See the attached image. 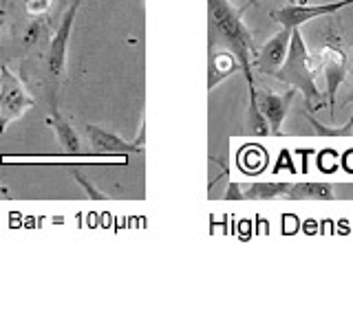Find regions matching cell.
I'll return each instance as SVG.
<instances>
[{"mask_svg":"<svg viewBox=\"0 0 353 330\" xmlns=\"http://www.w3.org/2000/svg\"><path fill=\"white\" fill-rule=\"evenodd\" d=\"M323 73H325V80H327V97H329V110L334 115V108H336V93H338V86L347 80V55L345 51H340L338 47H327L323 51Z\"/></svg>","mask_w":353,"mask_h":330,"instance_id":"obj_10","label":"cell"},{"mask_svg":"<svg viewBox=\"0 0 353 330\" xmlns=\"http://www.w3.org/2000/svg\"><path fill=\"white\" fill-rule=\"evenodd\" d=\"M290 40H292V29L283 27L276 36H272L263 44L261 51H256V55H254V60H252V66L263 75H274L287 58Z\"/></svg>","mask_w":353,"mask_h":330,"instance_id":"obj_8","label":"cell"},{"mask_svg":"<svg viewBox=\"0 0 353 330\" xmlns=\"http://www.w3.org/2000/svg\"><path fill=\"white\" fill-rule=\"evenodd\" d=\"M36 104L25 82L7 64L0 66V135H5L7 128Z\"/></svg>","mask_w":353,"mask_h":330,"instance_id":"obj_3","label":"cell"},{"mask_svg":"<svg viewBox=\"0 0 353 330\" xmlns=\"http://www.w3.org/2000/svg\"><path fill=\"white\" fill-rule=\"evenodd\" d=\"M84 132L88 141H91L93 152L104 154V157H128V154H139L143 150V128L139 130L137 141H124L115 132H108L93 124H88Z\"/></svg>","mask_w":353,"mask_h":330,"instance_id":"obj_6","label":"cell"},{"mask_svg":"<svg viewBox=\"0 0 353 330\" xmlns=\"http://www.w3.org/2000/svg\"><path fill=\"white\" fill-rule=\"evenodd\" d=\"M208 20H210V47L219 42L236 58L241 73L248 82L250 102H256V84H254L252 60L259 49H254L252 33L243 25V11L234 9L230 0H208Z\"/></svg>","mask_w":353,"mask_h":330,"instance_id":"obj_1","label":"cell"},{"mask_svg":"<svg viewBox=\"0 0 353 330\" xmlns=\"http://www.w3.org/2000/svg\"><path fill=\"white\" fill-rule=\"evenodd\" d=\"M84 0H71V5L66 7V11L62 14V20L58 29H55L53 38L49 40V51H47V73L53 82H58L64 75L66 69V53H69V38L75 25V16L80 11Z\"/></svg>","mask_w":353,"mask_h":330,"instance_id":"obj_4","label":"cell"},{"mask_svg":"<svg viewBox=\"0 0 353 330\" xmlns=\"http://www.w3.org/2000/svg\"><path fill=\"white\" fill-rule=\"evenodd\" d=\"M285 198L287 201H336L338 185L323 181L290 183V190H287Z\"/></svg>","mask_w":353,"mask_h":330,"instance_id":"obj_11","label":"cell"},{"mask_svg":"<svg viewBox=\"0 0 353 330\" xmlns=\"http://www.w3.org/2000/svg\"><path fill=\"white\" fill-rule=\"evenodd\" d=\"M73 179L84 187V192H86V196H88V198H106L102 192L95 190V187H93L91 183H88V179H86V176H84L82 172H77V170H75V172H73Z\"/></svg>","mask_w":353,"mask_h":330,"instance_id":"obj_16","label":"cell"},{"mask_svg":"<svg viewBox=\"0 0 353 330\" xmlns=\"http://www.w3.org/2000/svg\"><path fill=\"white\" fill-rule=\"evenodd\" d=\"M274 77L279 82L287 84L290 88H296L298 93H303L307 108H312V104L320 102V97H323V93H320L316 86V73L312 66V58H309L305 40L298 29H292V40H290V49H287V58L281 69L274 73Z\"/></svg>","mask_w":353,"mask_h":330,"instance_id":"obj_2","label":"cell"},{"mask_svg":"<svg viewBox=\"0 0 353 330\" xmlns=\"http://www.w3.org/2000/svg\"><path fill=\"white\" fill-rule=\"evenodd\" d=\"M259 3V0H248V5L245 7H252V5H256Z\"/></svg>","mask_w":353,"mask_h":330,"instance_id":"obj_20","label":"cell"},{"mask_svg":"<svg viewBox=\"0 0 353 330\" xmlns=\"http://www.w3.org/2000/svg\"><path fill=\"white\" fill-rule=\"evenodd\" d=\"M51 3H53V0H27V11H29V14L31 16H44V14H47V11L51 9Z\"/></svg>","mask_w":353,"mask_h":330,"instance_id":"obj_15","label":"cell"},{"mask_svg":"<svg viewBox=\"0 0 353 330\" xmlns=\"http://www.w3.org/2000/svg\"><path fill=\"white\" fill-rule=\"evenodd\" d=\"M44 31H47V25H44V20L38 16L33 22H29V27L22 33V44H25L27 49L33 47V44H38L40 38H44Z\"/></svg>","mask_w":353,"mask_h":330,"instance_id":"obj_14","label":"cell"},{"mask_svg":"<svg viewBox=\"0 0 353 330\" xmlns=\"http://www.w3.org/2000/svg\"><path fill=\"white\" fill-rule=\"evenodd\" d=\"M347 102L353 106V91H351V95L347 97ZM351 132H353V115H351V119L347 121V124L345 126H342L340 130H338V137H347V135H351Z\"/></svg>","mask_w":353,"mask_h":330,"instance_id":"obj_18","label":"cell"},{"mask_svg":"<svg viewBox=\"0 0 353 330\" xmlns=\"http://www.w3.org/2000/svg\"><path fill=\"white\" fill-rule=\"evenodd\" d=\"M5 20H7V16H5V11L0 9V33H3V27H5Z\"/></svg>","mask_w":353,"mask_h":330,"instance_id":"obj_19","label":"cell"},{"mask_svg":"<svg viewBox=\"0 0 353 330\" xmlns=\"http://www.w3.org/2000/svg\"><path fill=\"white\" fill-rule=\"evenodd\" d=\"M241 71V66L236 62V58L232 55L228 49L219 51V53H210V77H208V88L212 91V88L221 82L225 80V77H230L232 73Z\"/></svg>","mask_w":353,"mask_h":330,"instance_id":"obj_12","label":"cell"},{"mask_svg":"<svg viewBox=\"0 0 353 330\" xmlns=\"http://www.w3.org/2000/svg\"><path fill=\"white\" fill-rule=\"evenodd\" d=\"M290 183L285 181H259L243 187V198L245 201H274V198H285Z\"/></svg>","mask_w":353,"mask_h":330,"instance_id":"obj_13","label":"cell"},{"mask_svg":"<svg viewBox=\"0 0 353 330\" xmlns=\"http://www.w3.org/2000/svg\"><path fill=\"white\" fill-rule=\"evenodd\" d=\"M225 198H228V201H241V198H243L241 185H236L234 181H232L230 187H228V192H225Z\"/></svg>","mask_w":353,"mask_h":330,"instance_id":"obj_17","label":"cell"},{"mask_svg":"<svg viewBox=\"0 0 353 330\" xmlns=\"http://www.w3.org/2000/svg\"><path fill=\"white\" fill-rule=\"evenodd\" d=\"M47 126L53 128L55 139L60 141L64 154H69V157H77V159H97V157H104V154H97V152H91V154H84L82 152L80 137L75 135V130H73V126L69 124V121H66L60 115L58 104H55L53 91L49 93V117H47Z\"/></svg>","mask_w":353,"mask_h":330,"instance_id":"obj_7","label":"cell"},{"mask_svg":"<svg viewBox=\"0 0 353 330\" xmlns=\"http://www.w3.org/2000/svg\"><path fill=\"white\" fill-rule=\"evenodd\" d=\"M296 88H290L285 91V95H276L272 91H256V102L263 117L268 119L270 124V132L272 135H281V128H283V121L290 113V106L296 97Z\"/></svg>","mask_w":353,"mask_h":330,"instance_id":"obj_9","label":"cell"},{"mask_svg":"<svg viewBox=\"0 0 353 330\" xmlns=\"http://www.w3.org/2000/svg\"><path fill=\"white\" fill-rule=\"evenodd\" d=\"M349 5H353V0H338V3H329V5H296V3H290V5L272 11L270 16H272V20L281 22V27L298 29L309 20L331 16V14H336V11L345 9Z\"/></svg>","mask_w":353,"mask_h":330,"instance_id":"obj_5","label":"cell"}]
</instances>
